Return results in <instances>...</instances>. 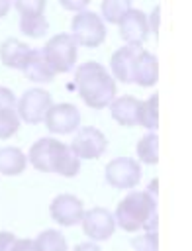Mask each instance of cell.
Masks as SVG:
<instances>
[{
  "label": "cell",
  "instance_id": "d4e9b609",
  "mask_svg": "<svg viewBox=\"0 0 192 251\" xmlns=\"http://www.w3.org/2000/svg\"><path fill=\"white\" fill-rule=\"evenodd\" d=\"M131 245L135 251H159V239L157 233H143L131 239Z\"/></svg>",
  "mask_w": 192,
  "mask_h": 251
},
{
  "label": "cell",
  "instance_id": "484cf974",
  "mask_svg": "<svg viewBox=\"0 0 192 251\" xmlns=\"http://www.w3.org/2000/svg\"><path fill=\"white\" fill-rule=\"evenodd\" d=\"M16 104H18V100H16L14 92L6 86H0V110H16Z\"/></svg>",
  "mask_w": 192,
  "mask_h": 251
},
{
  "label": "cell",
  "instance_id": "83f0119b",
  "mask_svg": "<svg viewBox=\"0 0 192 251\" xmlns=\"http://www.w3.org/2000/svg\"><path fill=\"white\" fill-rule=\"evenodd\" d=\"M12 251H37V245L33 239H16Z\"/></svg>",
  "mask_w": 192,
  "mask_h": 251
},
{
  "label": "cell",
  "instance_id": "1f68e13d",
  "mask_svg": "<svg viewBox=\"0 0 192 251\" xmlns=\"http://www.w3.org/2000/svg\"><path fill=\"white\" fill-rule=\"evenodd\" d=\"M10 8H12V4H10L8 0H0V18H4Z\"/></svg>",
  "mask_w": 192,
  "mask_h": 251
},
{
  "label": "cell",
  "instance_id": "7c38bea8",
  "mask_svg": "<svg viewBox=\"0 0 192 251\" xmlns=\"http://www.w3.org/2000/svg\"><path fill=\"white\" fill-rule=\"evenodd\" d=\"M49 214L51 218L65 227L76 226L82 222L84 216V204L80 198H76L74 194H59L53 198V202L49 204Z\"/></svg>",
  "mask_w": 192,
  "mask_h": 251
},
{
  "label": "cell",
  "instance_id": "9c48e42d",
  "mask_svg": "<svg viewBox=\"0 0 192 251\" xmlns=\"http://www.w3.org/2000/svg\"><path fill=\"white\" fill-rule=\"evenodd\" d=\"M71 151L76 155V159H98L108 147L106 135L94 127V126H84L78 127L74 133V139L71 141Z\"/></svg>",
  "mask_w": 192,
  "mask_h": 251
},
{
  "label": "cell",
  "instance_id": "277c9868",
  "mask_svg": "<svg viewBox=\"0 0 192 251\" xmlns=\"http://www.w3.org/2000/svg\"><path fill=\"white\" fill-rule=\"evenodd\" d=\"M45 61L53 69V73H69L74 69L76 55H78V45L72 39L71 33H57L53 35L45 47L41 49Z\"/></svg>",
  "mask_w": 192,
  "mask_h": 251
},
{
  "label": "cell",
  "instance_id": "6da1fadb",
  "mask_svg": "<svg viewBox=\"0 0 192 251\" xmlns=\"http://www.w3.org/2000/svg\"><path fill=\"white\" fill-rule=\"evenodd\" d=\"M76 90L82 102L94 110H102L116 98V80L110 71L98 61H86L74 71Z\"/></svg>",
  "mask_w": 192,
  "mask_h": 251
},
{
  "label": "cell",
  "instance_id": "f1b7e54d",
  "mask_svg": "<svg viewBox=\"0 0 192 251\" xmlns=\"http://www.w3.org/2000/svg\"><path fill=\"white\" fill-rule=\"evenodd\" d=\"M159 14H161V6H155L151 18H147V24H149V31L157 33L159 31Z\"/></svg>",
  "mask_w": 192,
  "mask_h": 251
},
{
  "label": "cell",
  "instance_id": "4fadbf2b",
  "mask_svg": "<svg viewBox=\"0 0 192 251\" xmlns=\"http://www.w3.org/2000/svg\"><path fill=\"white\" fill-rule=\"evenodd\" d=\"M118 25H120V37L125 41V45H141L149 37V24L143 10L129 8Z\"/></svg>",
  "mask_w": 192,
  "mask_h": 251
},
{
  "label": "cell",
  "instance_id": "7402d4cb",
  "mask_svg": "<svg viewBox=\"0 0 192 251\" xmlns=\"http://www.w3.org/2000/svg\"><path fill=\"white\" fill-rule=\"evenodd\" d=\"M33 241L37 245V251H67V239L57 229H45Z\"/></svg>",
  "mask_w": 192,
  "mask_h": 251
},
{
  "label": "cell",
  "instance_id": "ba28073f",
  "mask_svg": "<svg viewBox=\"0 0 192 251\" xmlns=\"http://www.w3.org/2000/svg\"><path fill=\"white\" fill-rule=\"evenodd\" d=\"M104 178L114 188L129 190L141 180V167L131 157H116L106 165Z\"/></svg>",
  "mask_w": 192,
  "mask_h": 251
},
{
  "label": "cell",
  "instance_id": "52a82bcc",
  "mask_svg": "<svg viewBox=\"0 0 192 251\" xmlns=\"http://www.w3.org/2000/svg\"><path fill=\"white\" fill-rule=\"evenodd\" d=\"M53 106L51 94L43 88H29L25 90L18 104H16V112L20 122L25 124H39L45 120V114L49 112V108Z\"/></svg>",
  "mask_w": 192,
  "mask_h": 251
},
{
  "label": "cell",
  "instance_id": "30bf717a",
  "mask_svg": "<svg viewBox=\"0 0 192 251\" xmlns=\"http://www.w3.org/2000/svg\"><path fill=\"white\" fill-rule=\"evenodd\" d=\"M43 122L51 133L67 135V133H72L80 127V112L74 104H69V102L53 104L49 108V112L45 114Z\"/></svg>",
  "mask_w": 192,
  "mask_h": 251
},
{
  "label": "cell",
  "instance_id": "5bb4252c",
  "mask_svg": "<svg viewBox=\"0 0 192 251\" xmlns=\"http://www.w3.org/2000/svg\"><path fill=\"white\" fill-rule=\"evenodd\" d=\"M143 47L141 45H123L118 51H114L112 59H110V71H112V78L121 80V82H133V67L137 57L141 55Z\"/></svg>",
  "mask_w": 192,
  "mask_h": 251
},
{
  "label": "cell",
  "instance_id": "8992f818",
  "mask_svg": "<svg viewBox=\"0 0 192 251\" xmlns=\"http://www.w3.org/2000/svg\"><path fill=\"white\" fill-rule=\"evenodd\" d=\"M14 8L20 12V29L24 35L39 39L47 33L49 22L43 16L45 0H18L14 2Z\"/></svg>",
  "mask_w": 192,
  "mask_h": 251
},
{
  "label": "cell",
  "instance_id": "8fae6325",
  "mask_svg": "<svg viewBox=\"0 0 192 251\" xmlns=\"http://www.w3.org/2000/svg\"><path fill=\"white\" fill-rule=\"evenodd\" d=\"M80 224H82L84 235H88L90 241H106L114 235V229H116L114 214L106 208H100V206L84 212Z\"/></svg>",
  "mask_w": 192,
  "mask_h": 251
},
{
  "label": "cell",
  "instance_id": "cb8c5ba5",
  "mask_svg": "<svg viewBox=\"0 0 192 251\" xmlns=\"http://www.w3.org/2000/svg\"><path fill=\"white\" fill-rule=\"evenodd\" d=\"M20 129V118L16 110H0V139L12 137Z\"/></svg>",
  "mask_w": 192,
  "mask_h": 251
},
{
  "label": "cell",
  "instance_id": "ac0fdd59",
  "mask_svg": "<svg viewBox=\"0 0 192 251\" xmlns=\"http://www.w3.org/2000/svg\"><path fill=\"white\" fill-rule=\"evenodd\" d=\"M24 75L27 80H33V82H51L55 78V73L45 61L41 49H31L29 59L24 67Z\"/></svg>",
  "mask_w": 192,
  "mask_h": 251
},
{
  "label": "cell",
  "instance_id": "5b68a950",
  "mask_svg": "<svg viewBox=\"0 0 192 251\" xmlns=\"http://www.w3.org/2000/svg\"><path fill=\"white\" fill-rule=\"evenodd\" d=\"M71 35L76 41V45L82 47H98L106 39V24L102 18L90 10H82L72 16L71 22Z\"/></svg>",
  "mask_w": 192,
  "mask_h": 251
},
{
  "label": "cell",
  "instance_id": "3957f363",
  "mask_svg": "<svg viewBox=\"0 0 192 251\" xmlns=\"http://www.w3.org/2000/svg\"><path fill=\"white\" fill-rule=\"evenodd\" d=\"M157 218V200L145 190H131L116 208L114 222L123 231L135 233L145 227L149 220Z\"/></svg>",
  "mask_w": 192,
  "mask_h": 251
},
{
  "label": "cell",
  "instance_id": "e0dca14e",
  "mask_svg": "<svg viewBox=\"0 0 192 251\" xmlns=\"http://www.w3.org/2000/svg\"><path fill=\"white\" fill-rule=\"evenodd\" d=\"M157 80H159V61L153 53L143 49L133 67V82H137L139 86H153Z\"/></svg>",
  "mask_w": 192,
  "mask_h": 251
},
{
  "label": "cell",
  "instance_id": "9a60e30c",
  "mask_svg": "<svg viewBox=\"0 0 192 251\" xmlns=\"http://www.w3.org/2000/svg\"><path fill=\"white\" fill-rule=\"evenodd\" d=\"M29 53H31V47L16 37H8L0 43V61L8 69L24 71V67L29 59Z\"/></svg>",
  "mask_w": 192,
  "mask_h": 251
},
{
  "label": "cell",
  "instance_id": "44dd1931",
  "mask_svg": "<svg viewBox=\"0 0 192 251\" xmlns=\"http://www.w3.org/2000/svg\"><path fill=\"white\" fill-rule=\"evenodd\" d=\"M137 126H143L149 131H155L159 127V94H153L141 102Z\"/></svg>",
  "mask_w": 192,
  "mask_h": 251
},
{
  "label": "cell",
  "instance_id": "ffe728a7",
  "mask_svg": "<svg viewBox=\"0 0 192 251\" xmlns=\"http://www.w3.org/2000/svg\"><path fill=\"white\" fill-rule=\"evenodd\" d=\"M135 153H137V159H139L141 163H147V165L159 163V135H157L155 131L145 133V135L137 141Z\"/></svg>",
  "mask_w": 192,
  "mask_h": 251
},
{
  "label": "cell",
  "instance_id": "603a6c76",
  "mask_svg": "<svg viewBox=\"0 0 192 251\" xmlns=\"http://www.w3.org/2000/svg\"><path fill=\"white\" fill-rule=\"evenodd\" d=\"M131 8L129 0H104L100 4V12H102V22L106 20L108 24H120V20L125 16V12Z\"/></svg>",
  "mask_w": 192,
  "mask_h": 251
},
{
  "label": "cell",
  "instance_id": "4dcf8cb0",
  "mask_svg": "<svg viewBox=\"0 0 192 251\" xmlns=\"http://www.w3.org/2000/svg\"><path fill=\"white\" fill-rule=\"evenodd\" d=\"M72 251H102L96 243H92V241H84V243H78Z\"/></svg>",
  "mask_w": 192,
  "mask_h": 251
},
{
  "label": "cell",
  "instance_id": "7a4b0ae2",
  "mask_svg": "<svg viewBox=\"0 0 192 251\" xmlns=\"http://www.w3.org/2000/svg\"><path fill=\"white\" fill-rule=\"evenodd\" d=\"M33 169L41 173H55L61 176H76L80 171V161L71 151V147L55 137H41L25 155Z\"/></svg>",
  "mask_w": 192,
  "mask_h": 251
},
{
  "label": "cell",
  "instance_id": "4316f807",
  "mask_svg": "<svg viewBox=\"0 0 192 251\" xmlns=\"http://www.w3.org/2000/svg\"><path fill=\"white\" fill-rule=\"evenodd\" d=\"M16 243V235L10 231H0V251H12Z\"/></svg>",
  "mask_w": 192,
  "mask_h": 251
},
{
  "label": "cell",
  "instance_id": "f546056e",
  "mask_svg": "<svg viewBox=\"0 0 192 251\" xmlns=\"http://www.w3.org/2000/svg\"><path fill=\"white\" fill-rule=\"evenodd\" d=\"M61 4H63V8H67V10H74V14L86 10V2H84V0H82V2H67V0H63Z\"/></svg>",
  "mask_w": 192,
  "mask_h": 251
},
{
  "label": "cell",
  "instance_id": "2e32d148",
  "mask_svg": "<svg viewBox=\"0 0 192 251\" xmlns=\"http://www.w3.org/2000/svg\"><path fill=\"white\" fill-rule=\"evenodd\" d=\"M139 106H141V100H137L133 96H120V98H114L112 100L110 112H112V118L120 126L131 127V126H137Z\"/></svg>",
  "mask_w": 192,
  "mask_h": 251
},
{
  "label": "cell",
  "instance_id": "d6986e66",
  "mask_svg": "<svg viewBox=\"0 0 192 251\" xmlns=\"http://www.w3.org/2000/svg\"><path fill=\"white\" fill-rule=\"evenodd\" d=\"M27 167V157L20 147H2L0 149V175L16 176L22 175Z\"/></svg>",
  "mask_w": 192,
  "mask_h": 251
}]
</instances>
